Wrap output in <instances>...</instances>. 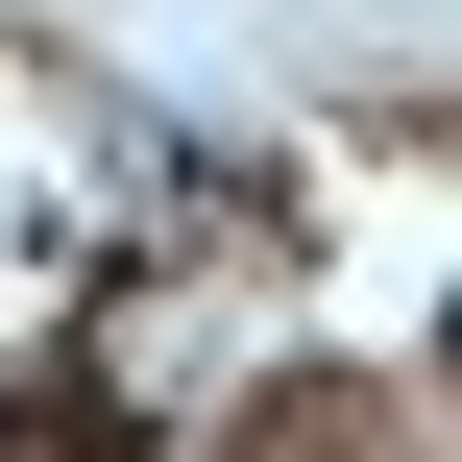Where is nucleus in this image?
<instances>
[{
	"instance_id": "obj_1",
	"label": "nucleus",
	"mask_w": 462,
	"mask_h": 462,
	"mask_svg": "<svg viewBox=\"0 0 462 462\" xmlns=\"http://www.w3.org/2000/svg\"><path fill=\"white\" fill-rule=\"evenodd\" d=\"M0 462H146V414H122L97 365H24V390H0Z\"/></svg>"
}]
</instances>
